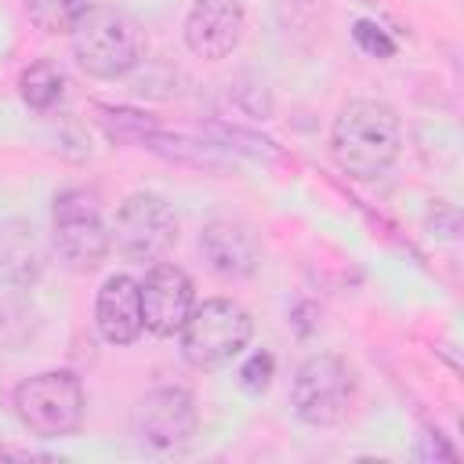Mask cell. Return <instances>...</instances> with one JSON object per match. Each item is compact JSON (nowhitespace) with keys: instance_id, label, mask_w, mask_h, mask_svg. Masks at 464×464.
<instances>
[{"instance_id":"7a4b0ae2","label":"cell","mask_w":464,"mask_h":464,"mask_svg":"<svg viewBox=\"0 0 464 464\" xmlns=\"http://www.w3.org/2000/svg\"><path fill=\"white\" fill-rule=\"evenodd\" d=\"M69 40L76 65L94 80H120L134 72L145 58L141 25L127 11L105 4H91L69 29Z\"/></svg>"},{"instance_id":"ba28073f","label":"cell","mask_w":464,"mask_h":464,"mask_svg":"<svg viewBox=\"0 0 464 464\" xmlns=\"http://www.w3.org/2000/svg\"><path fill=\"white\" fill-rule=\"evenodd\" d=\"M199 413L188 388H156L138 399L130 413V431L149 450H181L196 435Z\"/></svg>"},{"instance_id":"9a60e30c","label":"cell","mask_w":464,"mask_h":464,"mask_svg":"<svg viewBox=\"0 0 464 464\" xmlns=\"http://www.w3.org/2000/svg\"><path fill=\"white\" fill-rule=\"evenodd\" d=\"M272 355L268 352H254L243 366H239V384H243V392H250V395H261L265 388H268V381H272Z\"/></svg>"},{"instance_id":"52a82bcc","label":"cell","mask_w":464,"mask_h":464,"mask_svg":"<svg viewBox=\"0 0 464 464\" xmlns=\"http://www.w3.org/2000/svg\"><path fill=\"white\" fill-rule=\"evenodd\" d=\"M355 399V377L352 366L334 352L308 355L290 384V406L301 424L308 428H334L348 417Z\"/></svg>"},{"instance_id":"30bf717a","label":"cell","mask_w":464,"mask_h":464,"mask_svg":"<svg viewBox=\"0 0 464 464\" xmlns=\"http://www.w3.org/2000/svg\"><path fill=\"white\" fill-rule=\"evenodd\" d=\"M246 33V11L239 0H192L185 14V47L203 62L228 58Z\"/></svg>"},{"instance_id":"8992f818","label":"cell","mask_w":464,"mask_h":464,"mask_svg":"<svg viewBox=\"0 0 464 464\" xmlns=\"http://www.w3.org/2000/svg\"><path fill=\"white\" fill-rule=\"evenodd\" d=\"M51 243L62 268L83 276L94 272L109 254V228L91 192L62 188L51 207Z\"/></svg>"},{"instance_id":"2e32d148","label":"cell","mask_w":464,"mask_h":464,"mask_svg":"<svg viewBox=\"0 0 464 464\" xmlns=\"http://www.w3.org/2000/svg\"><path fill=\"white\" fill-rule=\"evenodd\" d=\"M355 44L366 47L370 54H381V58L395 51V44H392V40L381 33V25H373V22H355Z\"/></svg>"},{"instance_id":"7c38bea8","label":"cell","mask_w":464,"mask_h":464,"mask_svg":"<svg viewBox=\"0 0 464 464\" xmlns=\"http://www.w3.org/2000/svg\"><path fill=\"white\" fill-rule=\"evenodd\" d=\"M94 326L102 334V341L109 344H130L141 337L145 323H141V294H138V279L130 276H109L94 297Z\"/></svg>"},{"instance_id":"9c48e42d","label":"cell","mask_w":464,"mask_h":464,"mask_svg":"<svg viewBox=\"0 0 464 464\" xmlns=\"http://www.w3.org/2000/svg\"><path fill=\"white\" fill-rule=\"evenodd\" d=\"M141 294V323L152 337H178L188 312L196 308V290L185 268L156 261L138 283Z\"/></svg>"},{"instance_id":"5bb4252c","label":"cell","mask_w":464,"mask_h":464,"mask_svg":"<svg viewBox=\"0 0 464 464\" xmlns=\"http://www.w3.org/2000/svg\"><path fill=\"white\" fill-rule=\"evenodd\" d=\"M25 7L44 33H69L91 4L87 0H25Z\"/></svg>"},{"instance_id":"4fadbf2b","label":"cell","mask_w":464,"mask_h":464,"mask_svg":"<svg viewBox=\"0 0 464 464\" xmlns=\"http://www.w3.org/2000/svg\"><path fill=\"white\" fill-rule=\"evenodd\" d=\"M18 94H22V102H25L29 109L47 112L51 105L62 102V94H65V76H62V69H58L54 62H33V65H25L22 76H18Z\"/></svg>"},{"instance_id":"277c9868","label":"cell","mask_w":464,"mask_h":464,"mask_svg":"<svg viewBox=\"0 0 464 464\" xmlns=\"http://www.w3.org/2000/svg\"><path fill=\"white\" fill-rule=\"evenodd\" d=\"M14 413L36 439H62L83 424L87 395L72 370H44L14 388Z\"/></svg>"},{"instance_id":"8fae6325","label":"cell","mask_w":464,"mask_h":464,"mask_svg":"<svg viewBox=\"0 0 464 464\" xmlns=\"http://www.w3.org/2000/svg\"><path fill=\"white\" fill-rule=\"evenodd\" d=\"M199 250L210 272L221 279H246L261 265L257 236L236 218H210L199 232Z\"/></svg>"},{"instance_id":"5b68a950","label":"cell","mask_w":464,"mask_h":464,"mask_svg":"<svg viewBox=\"0 0 464 464\" xmlns=\"http://www.w3.org/2000/svg\"><path fill=\"white\" fill-rule=\"evenodd\" d=\"M178 243V214L160 192H130L109 225V246L123 261L156 265Z\"/></svg>"},{"instance_id":"6da1fadb","label":"cell","mask_w":464,"mask_h":464,"mask_svg":"<svg viewBox=\"0 0 464 464\" xmlns=\"http://www.w3.org/2000/svg\"><path fill=\"white\" fill-rule=\"evenodd\" d=\"M402 149V123L392 105L377 98H352L337 109L330 127V156L334 163L359 181L381 178Z\"/></svg>"},{"instance_id":"3957f363","label":"cell","mask_w":464,"mask_h":464,"mask_svg":"<svg viewBox=\"0 0 464 464\" xmlns=\"http://www.w3.org/2000/svg\"><path fill=\"white\" fill-rule=\"evenodd\" d=\"M254 337V319L243 304L228 301V297H210L203 304H196L178 334L181 341V355L188 366L196 370H218L228 366L236 355H243V348Z\"/></svg>"}]
</instances>
